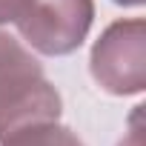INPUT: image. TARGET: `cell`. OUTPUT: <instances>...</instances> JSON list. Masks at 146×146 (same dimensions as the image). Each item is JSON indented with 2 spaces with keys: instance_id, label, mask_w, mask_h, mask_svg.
Returning a JSON list of instances; mask_svg holds the SVG:
<instances>
[{
  "instance_id": "1",
  "label": "cell",
  "mask_w": 146,
  "mask_h": 146,
  "mask_svg": "<svg viewBox=\"0 0 146 146\" xmlns=\"http://www.w3.org/2000/svg\"><path fill=\"white\" fill-rule=\"evenodd\" d=\"M60 95L46 80L40 63L9 35L0 32V140L6 135L57 120Z\"/></svg>"
},
{
  "instance_id": "2",
  "label": "cell",
  "mask_w": 146,
  "mask_h": 146,
  "mask_svg": "<svg viewBox=\"0 0 146 146\" xmlns=\"http://www.w3.org/2000/svg\"><path fill=\"white\" fill-rule=\"evenodd\" d=\"M92 0H23L15 17L23 40L43 54H69L89 35Z\"/></svg>"
},
{
  "instance_id": "3",
  "label": "cell",
  "mask_w": 146,
  "mask_h": 146,
  "mask_svg": "<svg viewBox=\"0 0 146 146\" xmlns=\"http://www.w3.org/2000/svg\"><path fill=\"white\" fill-rule=\"evenodd\" d=\"M92 78L109 95H137L146 86V26L140 17L112 23L92 49Z\"/></svg>"
},
{
  "instance_id": "4",
  "label": "cell",
  "mask_w": 146,
  "mask_h": 146,
  "mask_svg": "<svg viewBox=\"0 0 146 146\" xmlns=\"http://www.w3.org/2000/svg\"><path fill=\"white\" fill-rule=\"evenodd\" d=\"M3 146H83V143L66 126H57L54 120H43V123H32L6 135Z\"/></svg>"
},
{
  "instance_id": "5",
  "label": "cell",
  "mask_w": 146,
  "mask_h": 146,
  "mask_svg": "<svg viewBox=\"0 0 146 146\" xmlns=\"http://www.w3.org/2000/svg\"><path fill=\"white\" fill-rule=\"evenodd\" d=\"M117 146H143V129H140V106H137V112H135V117H132V129H129V135L117 143Z\"/></svg>"
},
{
  "instance_id": "6",
  "label": "cell",
  "mask_w": 146,
  "mask_h": 146,
  "mask_svg": "<svg viewBox=\"0 0 146 146\" xmlns=\"http://www.w3.org/2000/svg\"><path fill=\"white\" fill-rule=\"evenodd\" d=\"M23 0H0V23H15Z\"/></svg>"
},
{
  "instance_id": "7",
  "label": "cell",
  "mask_w": 146,
  "mask_h": 146,
  "mask_svg": "<svg viewBox=\"0 0 146 146\" xmlns=\"http://www.w3.org/2000/svg\"><path fill=\"white\" fill-rule=\"evenodd\" d=\"M115 3H123V6H137V3H143V0H115Z\"/></svg>"
}]
</instances>
